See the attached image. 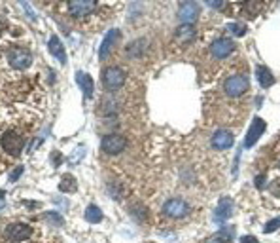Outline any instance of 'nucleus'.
Instances as JSON below:
<instances>
[{"mask_svg": "<svg viewBox=\"0 0 280 243\" xmlns=\"http://www.w3.org/2000/svg\"><path fill=\"white\" fill-rule=\"evenodd\" d=\"M59 190L61 192H74L76 190V180L72 175H64L61 180V184H59Z\"/></svg>", "mask_w": 280, "mask_h": 243, "instance_id": "393cba45", "label": "nucleus"}, {"mask_svg": "<svg viewBox=\"0 0 280 243\" xmlns=\"http://www.w3.org/2000/svg\"><path fill=\"white\" fill-rule=\"evenodd\" d=\"M125 82H127V74L120 66H108L102 70V86H104V89H108L112 93L121 89Z\"/></svg>", "mask_w": 280, "mask_h": 243, "instance_id": "0eeeda50", "label": "nucleus"}, {"mask_svg": "<svg viewBox=\"0 0 280 243\" xmlns=\"http://www.w3.org/2000/svg\"><path fill=\"white\" fill-rule=\"evenodd\" d=\"M36 124L38 114L29 107L0 110V171L21 156Z\"/></svg>", "mask_w": 280, "mask_h": 243, "instance_id": "f257e3e1", "label": "nucleus"}, {"mask_svg": "<svg viewBox=\"0 0 280 243\" xmlns=\"http://www.w3.org/2000/svg\"><path fill=\"white\" fill-rule=\"evenodd\" d=\"M76 80H78L80 88H81V91H83L85 99L93 97V93H95V82H93V78H91L87 72H76Z\"/></svg>", "mask_w": 280, "mask_h": 243, "instance_id": "f3484780", "label": "nucleus"}, {"mask_svg": "<svg viewBox=\"0 0 280 243\" xmlns=\"http://www.w3.org/2000/svg\"><path fill=\"white\" fill-rule=\"evenodd\" d=\"M235 240V226H225L216 232L212 238H208L204 243H233Z\"/></svg>", "mask_w": 280, "mask_h": 243, "instance_id": "a211bd4d", "label": "nucleus"}, {"mask_svg": "<svg viewBox=\"0 0 280 243\" xmlns=\"http://www.w3.org/2000/svg\"><path fill=\"white\" fill-rule=\"evenodd\" d=\"M49 219H51V221H53L57 226H61V224H62V219L57 215V213H49Z\"/></svg>", "mask_w": 280, "mask_h": 243, "instance_id": "c756f323", "label": "nucleus"}, {"mask_svg": "<svg viewBox=\"0 0 280 243\" xmlns=\"http://www.w3.org/2000/svg\"><path fill=\"white\" fill-rule=\"evenodd\" d=\"M6 205V198H4V192H0V209H4Z\"/></svg>", "mask_w": 280, "mask_h": 243, "instance_id": "473e14b6", "label": "nucleus"}, {"mask_svg": "<svg viewBox=\"0 0 280 243\" xmlns=\"http://www.w3.org/2000/svg\"><path fill=\"white\" fill-rule=\"evenodd\" d=\"M118 38H120V31H116V29L110 31V33L104 36V40H102V44H100V48H99V59H100V61H104L110 55V51L114 49Z\"/></svg>", "mask_w": 280, "mask_h": 243, "instance_id": "2eb2a0df", "label": "nucleus"}, {"mask_svg": "<svg viewBox=\"0 0 280 243\" xmlns=\"http://www.w3.org/2000/svg\"><path fill=\"white\" fill-rule=\"evenodd\" d=\"M250 91V80L244 74H231L223 82V93L229 99H240Z\"/></svg>", "mask_w": 280, "mask_h": 243, "instance_id": "423d86ee", "label": "nucleus"}, {"mask_svg": "<svg viewBox=\"0 0 280 243\" xmlns=\"http://www.w3.org/2000/svg\"><path fill=\"white\" fill-rule=\"evenodd\" d=\"M108 192L116 199H123V196H125V186L120 182V180H110L108 182Z\"/></svg>", "mask_w": 280, "mask_h": 243, "instance_id": "b1692460", "label": "nucleus"}, {"mask_svg": "<svg viewBox=\"0 0 280 243\" xmlns=\"http://www.w3.org/2000/svg\"><path fill=\"white\" fill-rule=\"evenodd\" d=\"M131 215L137 217L139 221H144V219H146V207H142V205H133V207H131Z\"/></svg>", "mask_w": 280, "mask_h": 243, "instance_id": "bb28decb", "label": "nucleus"}, {"mask_svg": "<svg viewBox=\"0 0 280 243\" xmlns=\"http://www.w3.org/2000/svg\"><path fill=\"white\" fill-rule=\"evenodd\" d=\"M189 203H187L186 199H180V198H171V199H167L165 203H163V217H167V219H174V221H178V219H184L189 215Z\"/></svg>", "mask_w": 280, "mask_h": 243, "instance_id": "6e6552de", "label": "nucleus"}, {"mask_svg": "<svg viewBox=\"0 0 280 243\" xmlns=\"http://www.w3.org/2000/svg\"><path fill=\"white\" fill-rule=\"evenodd\" d=\"M116 112H118V101L114 97H102L99 114L100 116H114Z\"/></svg>", "mask_w": 280, "mask_h": 243, "instance_id": "412c9836", "label": "nucleus"}, {"mask_svg": "<svg viewBox=\"0 0 280 243\" xmlns=\"http://www.w3.org/2000/svg\"><path fill=\"white\" fill-rule=\"evenodd\" d=\"M49 53H51L61 65L66 63V51H64V46H62L61 40H59L57 36H51V38H49Z\"/></svg>", "mask_w": 280, "mask_h": 243, "instance_id": "6ab92c4d", "label": "nucleus"}, {"mask_svg": "<svg viewBox=\"0 0 280 243\" xmlns=\"http://www.w3.org/2000/svg\"><path fill=\"white\" fill-rule=\"evenodd\" d=\"M256 76H258V82H260V86H261L263 89L271 88V86L275 84V76H273V72L263 65H260L258 68H256Z\"/></svg>", "mask_w": 280, "mask_h": 243, "instance_id": "aec40b11", "label": "nucleus"}, {"mask_svg": "<svg viewBox=\"0 0 280 243\" xmlns=\"http://www.w3.org/2000/svg\"><path fill=\"white\" fill-rule=\"evenodd\" d=\"M227 29H229L235 36H244V34H246V25H240V23H231Z\"/></svg>", "mask_w": 280, "mask_h": 243, "instance_id": "a878e982", "label": "nucleus"}, {"mask_svg": "<svg viewBox=\"0 0 280 243\" xmlns=\"http://www.w3.org/2000/svg\"><path fill=\"white\" fill-rule=\"evenodd\" d=\"M21 173H23V165H17V169H14V171H12V173H10V182H16L17 178L21 177Z\"/></svg>", "mask_w": 280, "mask_h": 243, "instance_id": "c85d7f7f", "label": "nucleus"}, {"mask_svg": "<svg viewBox=\"0 0 280 243\" xmlns=\"http://www.w3.org/2000/svg\"><path fill=\"white\" fill-rule=\"evenodd\" d=\"M32 76H36V57L31 48L16 44L0 51V86L12 99H21V84H31Z\"/></svg>", "mask_w": 280, "mask_h": 243, "instance_id": "f03ea898", "label": "nucleus"}, {"mask_svg": "<svg viewBox=\"0 0 280 243\" xmlns=\"http://www.w3.org/2000/svg\"><path fill=\"white\" fill-rule=\"evenodd\" d=\"M280 228V219H273V221H269L267 224H265L263 232L265 234H273L275 230H279Z\"/></svg>", "mask_w": 280, "mask_h": 243, "instance_id": "cd10ccee", "label": "nucleus"}, {"mask_svg": "<svg viewBox=\"0 0 280 243\" xmlns=\"http://www.w3.org/2000/svg\"><path fill=\"white\" fill-rule=\"evenodd\" d=\"M25 34V27L17 21L14 14L8 12L4 4H0V51L10 46H16L17 40Z\"/></svg>", "mask_w": 280, "mask_h": 243, "instance_id": "7ed1b4c3", "label": "nucleus"}, {"mask_svg": "<svg viewBox=\"0 0 280 243\" xmlns=\"http://www.w3.org/2000/svg\"><path fill=\"white\" fill-rule=\"evenodd\" d=\"M265 128H267L265 120H261L260 116H256V118L250 122V130L248 133H246V139H244V146H246V148H252V146L256 145V143L260 141V137L265 133Z\"/></svg>", "mask_w": 280, "mask_h": 243, "instance_id": "9d476101", "label": "nucleus"}, {"mask_svg": "<svg viewBox=\"0 0 280 243\" xmlns=\"http://www.w3.org/2000/svg\"><path fill=\"white\" fill-rule=\"evenodd\" d=\"M233 51H235V42L231 38H218V40L210 46V53H212V57H216V59H225V57H229Z\"/></svg>", "mask_w": 280, "mask_h": 243, "instance_id": "9b49d317", "label": "nucleus"}, {"mask_svg": "<svg viewBox=\"0 0 280 243\" xmlns=\"http://www.w3.org/2000/svg\"><path fill=\"white\" fill-rule=\"evenodd\" d=\"M61 10H64V14L70 17L72 21H78V23H87L89 19H93L97 14H100L102 10H106V6L102 4H97V2H66L59 6Z\"/></svg>", "mask_w": 280, "mask_h": 243, "instance_id": "20e7f679", "label": "nucleus"}, {"mask_svg": "<svg viewBox=\"0 0 280 243\" xmlns=\"http://www.w3.org/2000/svg\"><path fill=\"white\" fill-rule=\"evenodd\" d=\"M233 143H235V137L229 130H218L212 135V146H214L216 150H227V148L233 146Z\"/></svg>", "mask_w": 280, "mask_h": 243, "instance_id": "4468645a", "label": "nucleus"}, {"mask_svg": "<svg viewBox=\"0 0 280 243\" xmlns=\"http://www.w3.org/2000/svg\"><path fill=\"white\" fill-rule=\"evenodd\" d=\"M144 51H146V40L144 38H139V40H135V42H131L127 46V53L133 59H140L144 55Z\"/></svg>", "mask_w": 280, "mask_h": 243, "instance_id": "4be33fe9", "label": "nucleus"}, {"mask_svg": "<svg viewBox=\"0 0 280 243\" xmlns=\"http://www.w3.org/2000/svg\"><path fill=\"white\" fill-rule=\"evenodd\" d=\"M85 221L91 222V224H99V222L102 221V211L99 209L97 205H89V207L85 209Z\"/></svg>", "mask_w": 280, "mask_h": 243, "instance_id": "5701e85b", "label": "nucleus"}, {"mask_svg": "<svg viewBox=\"0 0 280 243\" xmlns=\"http://www.w3.org/2000/svg\"><path fill=\"white\" fill-rule=\"evenodd\" d=\"M240 243H260V242L254 236H244V238H240Z\"/></svg>", "mask_w": 280, "mask_h": 243, "instance_id": "7c9ffc66", "label": "nucleus"}, {"mask_svg": "<svg viewBox=\"0 0 280 243\" xmlns=\"http://www.w3.org/2000/svg\"><path fill=\"white\" fill-rule=\"evenodd\" d=\"M263 180H265L263 175H258V177H256V186H258V188H263Z\"/></svg>", "mask_w": 280, "mask_h": 243, "instance_id": "2f4dec72", "label": "nucleus"}, {"mask_svg": "<svg viewBox=\"0 0 280 243\" xmlns=\"http://www.w3.org/2000/svg\"><path fill=\"white\" fill-rule=\"evenodd\" d=\"M233 211H235V203L231 198H221L218 203V207H216V215H214V219H216V222H225V221H229L231 217H233Z\"/></svg>", "mask_w": 280, "mask_h": 243, "instance_id": "ddd939ff", "label": "nucleus"}, {"mask_svg": "<svg viewBox=\"0 0 280 243\" xmlns=\"http://www.w3.org/2000/svg\"><path fill=\"white\" fill-rule=\"evenodd\" d=\"M36 234H38V230L32 224L21 222V221L10 222L2 230V236L8 243H38L36 242Z\"/></svg>", "mask_w": 280, "mask_h": 243, "instance_id": "39448f33", "label": "nucleus"}, {"mask_svg": "<svg viewBox=\"0 0 280 243\" xmlns=\"http://www.w3.org/2000/svg\"><path fill=\"white\" fill-rule=\"evenodd\" d=\"M127 148V139L121 133H108L100 141V150L108 156H118Z\"/></svg>", "mask_w": 280, "mask_h": 243, "instance_id": "1a4fd4ad", "label": "nucleus"}, {"mask_svg": "<svg viewBox=\"0 0 280 243\" xmlns=\"http://www.w3.org/2000/svg\"><path fill=\"white\" fill-rule=\"evenodd\" d=\"M199 17V4L197 2H184L178 10V19L182 25H191Z\"/></svg>", "mask_w": 280, "mask_h": 243, "instance_id": "f8f14e48", "label": "nucleus"}, {"mask_svg": "<svg viewBox=\"0 0 280 243\" xmlns=\"http://www.w3.org/2000/svg\"><path fill=\"white\" fill-rule=\"evenodd\" d=\"M193 36H195L193 25H182V27H178L176 33H174V42H176L178 46H187V44L193 40Z\"/></svg>", "mask_w": 280, "mask_h": 243, "instance_id": "dca6fc26", "label": "nucleus"}]
</instances>
